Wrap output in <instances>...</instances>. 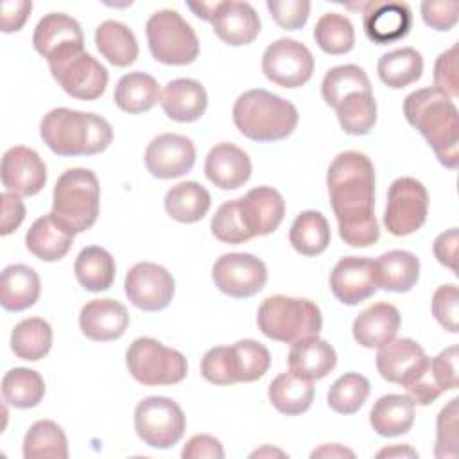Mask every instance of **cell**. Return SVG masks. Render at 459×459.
<instances>
[{
	"mask_svg": "<svg viewBox=\"0 0 459 459\" xmlns=\"http://www.w3.org/2000/svg\"><path fill=\"white\" fill-rule=\"evenodd\" d=\"M131 377L143 385H172L186 377L188 364L181 351L163 346L152 337L134 339L126 351Z\"/></svg>",
	"mask_w": 459,
	"mask_h": 459,
	"instance_id": "ba28073f",
	"label": "cell"
},
{
	"mask_svg": "<svg viewBox=\"0 0 459 459\" xmlns=\"http://www.w3.org/2000/svg\"><path fill=\"white\" fill-rule=\"evenodd\" d=\"M39 134L57 156H93L106 151L113 140L106 118L68 108L50 109L39 124Z\"/></svg>",
	"mask_w": 459,
	"mask_h": 459,
	"instance_id": "3957f363",
	"label": "cell"
},
{
	"mask_svg": "<svg viewBox=\"0 0 459 459\" xmlns=\"http://www.w3.org/2000/svg\"><path fill=\"white\" fill-rule=\"evenodd\" d=\"M165 212L178 222L194 224L201 221L212 204L210 192L197 181H181L165 194Z\"/></svg>",
	"mask_w": 459,
	"mask_h": 459,
	"instance_id": "d6a6232c",
	"label": "cell"
},
{
	"mask_svg": "<svg viewBox=\"0 0 459 459\" xmlns=\"http://www.w3.org/2000/svg\"><path fill=\"white\" fill-rule=\"evenodd\" d=\"M41 283L38 273L25 264H13L0 276V305L9 312H22L39 298Z\"/></svg>",
	"mask_w": 459,
	"mask_h": 459,
	"instance_id": "f546056e",
	"label": "cell"
},
{
	"mask_svg": "<svg viewBox=\"0 0 459 459\" xmlns=\"http://www.w3.org/2000/svg\"><path fill=\"white\" fill-rule=\"evenodd\" d=\"M238 199L240 213L251 237H264L278 230L285 215V201L278 190L256 186Z\"/></svg>",
	"mask_w": 459,
	"mask_h": 459,
	"instance_id": "7402d4cb",
	"label": "cell"
},
{
	"mask_svg": "<svg viewBox=\"0 0 459 459\" xmlns=\"http://www.w3.org/2000/svg\"><path fill=\"white\" fill-rule=\"evenodd\" d=\"M124 290L136 308L158 312L167 308L174 298V278L163 265L138 262L127 271Z\"/></svg>",
	"mask_w": 459,
	"mask_h": 459,
	"instance_id": "5bb4252c",
	"label": "cell"
},
{
	"mask_svg": "<svg viewBox=\"0 0 459 459\" xmlns=\"http://www.w3.org/2000/svg\"><path fill=\"white\" fill-rule=\"evenodd\" d=\"M377 72L385 86L400 90L416 82L421 77L423 57L416 48L402 47L380 56L377 63Z\"/></svg>",
	"mask_w": 459,
	"mask_h": 459,
	"instance_id": "8d00e7d4",
	"label": "cell"
},
{
	"mask_svg": "<svg viewBox=\"0 0 459 459\" xmlns=\"http://www.w3.org/2000/svg\"><path fill=\"white\" fill-rule=\"evenodd\" d=\"M115 260L100 246H88L81 249L75 258L74 273L82 289L90 292H102L113 285L115 280Z\"/></svg>",
	"mask_w": 459,
	"mask_h": 459,
	"instance_id": "d590c367",
	"label": "cell"
},
{
	"mask_svg": "<svg viewBox=\"0 0 459 459\" xmlns=\"http://www.w3.org/2000/svg\"><path fill=\"white\" fill-rule=\"evenodd\" d=\"M160 97L161 91L158 81L145 72H129L122 75L113 93L115 104L129 115L149 111L158 104Z\"/></svg>",
	"mask_w": 459,
	"mask_h": 459,
	"instance_id": "1f68e13d",
	"label": "cell"
},
{
	"mask_svg": "<svg viewBox=\"0 0 459 459\" xmlns=\"http://www.w3.org/2000/svg\"><path fill=\"white\" fill-rule=\"evenodd\" d=\"M2 199V226H0V235H9L13 233L25 219V204L20 199L18 194L13 192H4L0 195Z\"/></svg>",
	"mask_w": 459,
	"mask_h": 459,
	"instance_id": "680465c9",
	"label": "cell"
},
{
	"mask_svg": "<svg viewBox=\"0 0 459 459\" xmlns=\"http://www.w3.org/2000/svg\"><path fill=\"white\" fill-rule=\"evenodd\" d=\"M330 238H332V233H330L328 221L321 212H316V210L301 212L294 219L289 231L290 246L305 256L321 255L328 247Z\"/></svg>",
	"mask_w": 459,
	"mask_h": 459,
	"instance_id": "74e56055",
	"label": "cell"
},
{
	"mask_svg": "<svg viewBox=\"0 0 459 459\" xmlns=\"http://www.w3.org/2000/svg\"><path fill=\"white\" fill-rule=\"evenodd\" d=\"M457 57H459V45L455 43L448 50L441 52L434 65V88L443 91L450 99H455L459 95Z\"/></svg>",
	"mask_w": 459,
	"mask_h": 459,
	"instance_id": "f907efd6",
	"label": "cell"
},
{
	"mask_svg": "<svg viewBox=\"0 0 459 459\" xmlns=\"http://www.w3.org/2000/svg\"><path fill=\"white\" fill-rule=\"evenodd\" d=\"M273 20L285 30H299L310 14L308 0H267Z\"/></svg>",
	"mask_w": 459,
	"mask_h": 459,
	"instance_id": "681fc988",
	"label": "cell"
},
{
	"mask_svg": "<svg viewBox=\"0 0 459 459\" xmlns=\"http://www.w3.org/2000/svg\"><path fill=\"white\" fill-rule=\"evenodd\" d=\"M79 326L91 341H115L126 333L129 326V314L117 299H91L79 312Z\"/></svg>",
	"mask_w": 459,
	"mask_h": 459,
	"instance_id": "603a6c76",
	"label": "cell"
},
{
	"mask_svg": "<svg viewBox=\"0 0 459 459\" xmlns=\"http://www.w3.org/2000/svg\"><path fill=\"white\" fill-rule=\"evenodd\" d=\"M430 368L434 378L441 391H450L457 387V346H450L430 359Z\"/></svg>",
	"mask_w": 459,
	"mask_h": 459,
	"instance_id": "11a10c76",
	"label": "cell"
},
{
	"mask_svg": "<svg viewBox=\"0 0 459 459\" xmlns=\"http://www.w3.org/2000/svg\"><path fill=\"white\" fill-rule=\"evenodd\" d=\"M195 147L190 138L176 133H163L151 140L145 149V167L158 179H174L192 170Z\"/></svg>",
	"mask_w": 459,
	"mask_h": 459,
	"instance_id": "9a60e30c",
	"label": "cell"
},
{
	"mask_svg": "<svg viewBox=\"0 0 459 459\" xmlns=\"http://www.w3.org/2000/svg\"><path fill=\"white\" fill-rule=\"evenodd\" d=\"M409 393V398L412 400L414 405H429L434 400L439 398L443 393L441 387L437 385L432 368H430V359L425 362V366L420 369V373L403 385Z\"/></svg>",
	"mask_w": 459,
	"mask_h": 459,
	"instance_id": "db71d44e",
	"label": "cell"
},
{
	"mask_svg": "<svg viewBox=\"0 0 459 459\" xmlns=\"http://www.w3.org/2000/svg\"><path fill=\"white\" fill-rule=\"evenodd\" d=\"M369 423L378 436H402L414 423V403L405 394H384L375 402L369 412Z\"/></svg>",
	"mask_w": 459,
	"mask_h": 459,
	"instance_id": "4dcf8cb0",
	"label": "cell"
},
{
	"mask_svg": "<svg viewBox=\"0 0 459 459\" xmlns=\"http://www.w3.org/2000/svg\"><path fill=\"white\" fill-rule=\"evenodd\" d=\"M264 75L281 88H299L312 77V52L299 41L281 38L273 41L262 56Z\"/></svg>",
	"mask_w": 459,
	"mask_h": 459,
	"instance_id": "7c38bea8",
	"label": "cell"
},
{
	"mask_svg": "<svg viewBox=\"0 0 459 459\" xmlns=\"http://www.w3.org/2000/svg\"><path fill=\"white\" fill-rule=\"evenodd\" d=\"M400 312L391 303H375L353 321V339L364 348H380L394 339L400 328Z\"/></svg>",
	"mask_w": 459,
	"mask_h": 459,
	"instance_id": "4316f807",
	"label": "cell"
},
{
	"mask_svg": "<svg viewBox=\"0 0 459 459\" xmlns=\"http://www.w3.org/2000/svg\"><path fill=\"white\" fill-rule=\"evenodd\" d=\"M190 11H194V14L204 22H210L215 9H217V2H188L186 4Z\"/></svg>",
	"mask_w": 459,
	"mask_h": 459,
	"instance_id": "6125c7cd",
	"label": "cell"
},
{
	"mask_svg": "<svg viewBox=\"0 0 459 459\" xmlns=\"http://www.w3.org/2000/svg\"><path fill=\"white\" fill-rule=\"evenodd\" d=\"M418 457V452L412 450L409 445H396V446H389L384 448L377 454V457Z\"/></svg>",
	"mask_w": 459,
	"mask_h": 459,
	"instance_id": "be15d7a7",
	"label": "cell"
},
{
	"mask_svg": "<svg viewBox=\"0 0 459 459\" xmlns=\"http://www.w3.org/2000/svg\"><path fill=\"white\" fill-rule=\"evenodd\" d=\"M429 212L427 188L414 178H398L387 192L384 224L394 237H405L418 231Z\"/></svg>",
	"mask_w": 459,
	"mask_h": 459,
	"instance_id": "8fae6325",
	"label": "cell"
},
{
	"mask_svg": "<svg viewBox=\"0 0 459 459\" xmlns=\"http://www.w3.org/2000/svg\"><path fill=\"white\" fill-rule=\"evenodd\" d=\"M2 14H0V27L2 32H16L20 30L30 11H32V2L30 0H4L2 2Z\"/></svg>",
	"mask_w": 459,
	"mask_h": 459,
	"instance_id": "6f0895ef",
	"label": "cell"
},
{
	"mask_svg": "<svg viewBox=\"0 0 459 459\" xmlns=\"http://www.w3.org/2000/svg\"><path fill=\"white\" fill-rule=\"evenodd\" d=\"M52 348V328L41 317L22 319L11 333L13 353L29 362L43 359Z\"/></svg>",
	"mask_w": 459,
	"mask_h": 459,
	"instance_id": "ab89813d",
	"label": "cell"
},
{
	"mask_svg": "<svg viewBox=\"0 0 459 459\" xmlns=\"http://www.w3.org/2000/svg\"><path fill=\"white\" fill-rule=\"evenodd\" d=\"M100 206V186L93 170L68 169L65 170L52 192V215L70 231L82 233L90 230Z\"/></svg>",
	"mask_w": 459,
	"mask_h": 459,
	"instance_id": "5b68a950",
	"label": "cell"
},
{
	"mask_svg": "<svg viewBox=\"0 0 459 459\" xmlns=\"http://www.w3.org/2000/svg\"><path fill=\"white\" fill-rule=\"evenodd\" d=\"M457 301L459 292L454 283L437 287L432 296V316L450 333H457Z\"/></svg>",
	"mask_w": 459,
	"mask_h": 459,
	"instance_id": "816d5d0a",
	"label": "cell"
},
{
	"mask_svg": "<svg viewBox=\"0 0 459 459\" xmlns=\"http://www.w3.org/2000/svg\"><path fill=\"white\" fill-rule=\"evenodd\" d=\"M355 454L337 443L332 445H323L321 448L312 452V457H353Z\"/></svg>",
	"mask_w": 459,
	"mask_h": 459,
	"instance_id": "94428289",
	"label": "cell"
},
{
	"mask_svg": "<svg viewBox=\"0 0 459 459\" xmlns=\"http://www.w3.org/2000/svg\"><path fill=\"white\" fill-rule=\"evenodd\" d=\"M330 290L344 305H357L377 290L375 265L366 256H344L330 273Z\"/></svg>",
	"mask_w": 459,
	"mask_h": 459,
	"instance_id": "ac0fdd59",
	"label": "cell"
},
{
	"mask_svg": "<svg viewBox=\"0 0 459 459\" xmlns=\"http://www.w3.org/2000/svg\"><path fill=\"white\" fill-rule=\"evenodd\" d=\"M32 45L47 61L74 48H84L82 29L77 20L65 13L45 14L32 34Z\"/></svg>",
	"mask_w": 459,
	"mask_h": 459,
	"instance_id": "ffe728a7",
	"label": "cell"
},
{
	"mask_svg": "<svg viewBox=\"0 0 459 459\" xmlns=\"http://www.w3.org/2000/svg\"><path fill=\"white\" fill-rule=\"evenodd\" d=\"M317 47L330 56H342L355 45V30L351 22L339 13L323 14L314 27Z\"/></svg>",
	"mask_w": 459,
	"mask_h": 459,
	"instance_id": "f6af8a7d",
	"label": "cell"
},
{
	"mask_svg": "<svg viewBox=\"0 0 459 459\" xmlns=\"http://www.w3.org/2000/svg\"><path fill=\"white\" fill-rule=\"evenodd\" d=\"M204 174L221 190H235L249 179L251 160L240 147L222 142L210 149L204 161Z\"/></svg>",
	"mask_w": 459,
	"mask_h": 459,
	"instance_id": "cb8c5ba5",
	"label": "cell"
},
{
	"mask_svg": "<svg viewBox=\"0 0 459 459\" xmlns=\"http://www.w3.org/2000/svg\"><path fill=\"white\" fill-rule=\"evenodd\" d=\"M145 34L152 57L163 65L185 66L199 56L197 34L178 11L161 9L151 14Z\"/></svg>",
	"mask_w": 459,
	"mask_h": 459,
	"instance_id": "52a82bcc",
	"label": "cell"
},
{
	"mask_svg": "<svg viewBox=\"0 0 459 459\" xmlns=\"http://www.w3.org/2000/svg\"><path fill=\"white\" fill-rule=\"evenodd\" d=\"M403 115L432 147L439 163L452 170L457 169L459 117L454 100L434 86L421 88L405 97Z\"/></svg>",
	"mask_w": 459,
	"mask_h": 459,
	"instance_id": "7a4b0ae2",
	"label": "cell"
},
{
	"mask_svg": "<svg viewBox=\"0 0 459 459\" xmlns=\"http://www.w3.org/2000/svg\"><path fill=\"white\" fill-rule=\"evenodd\" d=\"M371 90L369 77L357 65H339L330 68L321 82L323 100L333 109L337 104L353 91H368Z\"/></svg>",
	"mask_w": 459,
	"mask_h": 459,
	"instance_id": "ee69618b",
	"label": "cell"
},
{
	"mask_svg": "<svg viewBox=\"0 0 459 459\" xmlns=\"http://www.w3.org/2000/svg\"><path fill=\"white\" fill-rule=\"evenodd\" d=\"M299 115L292 102L264 88L238 95L233 104V122L237 129L253 142H278L290 136Z\"/></svg>",
	"mask_w": 459,
	"mask_h": 459,
	"instance_id": "277c9868",
	"label": "cell"
},
{
	"mask_svg": "<svg viewBox=\"0 0 459 459\" xmlns=\"http://www.w3.org/2000/svg\"><path fill=\"white\" fill-rule=\"evenodd\" d=\"M341 129L351 136L368 134L377 122V102L373 91H353L335 108Z\"/></svg>",
	"mask_w": 459,
	"mask_h": 459,
	"instance_id": "60d3db41",
	"label": "cell"
},
{
	"mask_svg": "<svg viewBox=\"0 0 459 459\" xmlns=\"http://www.w3.org/2000/svg\"><path fill=\"white\" fill-rule=\"evenodd\" d=\"M369 394V380L359 373H344L328 389L326 400L332 411L339 414H355Z\"/></svg>",
	"mask_w": 459,
	"mask_h": 459,
	"instance_id": "bcb514c9",
	"label": "cell"
},
{
	"mask_svg": "<svg viewBox=\"0 0 459 459\" xmlns=\"http://www.w3.org/2000/svg\"><path fill=\"white\" fill-rule=\"evenodd\" d=\"M210 228L213 237L226 244H242L253 238L240 213V199L222 203L212 217Z\"/></svg>",
	"mask_w": 459,
	"mask_h": 459,
	"instance_id": "7dc6e473",
	"label": "cell"
},
{
	"mask_svg": "<svg viewBox=\"0 0 459 459\" xmlns=\"http://www.w3.org/2000/svg\"><path fill=\"white\" fill-rule=\"evenodd\" d=\"M4 402L16 409L36 407L45 396V382L34 369L14 368L2 378Z\"/></svg>",
	"mask_w": 459,
	"mask_h": 459,
	"instance_id": "7bdbcfd3",
	"label": "cell"
},
{
	"mask_svg": "<svg viewBox=\"0 0 459 459\" xmlns=\"http://www.w3.org/2000/svg\"><path fill=\"white\" fill-rule=\"evenodd\" d=\"M217 38L231 47L249 45L260 34V16L247 2L224 0L217 2V9L210 20Z\"/></svg>",
	"mask_w": 459,
	"mask_h": 459,
	"instance_id": "d6986e66",
	"label": "cell"
},
{
	"mask_svg": "<svg viewBox=\"0 0 459 459\" xmlns=\"http://www.w3.org/2000/svg\"><path fill=\"white\" fill-rule=\"evenodd\" d=\"M314 384L299 378L290 371L280 373L269 384V400L273 407L287 416H298L310 409L314 402Z\"/></svg>",
	"mask_w": 459,
	"mask_h": 459,
	"instance_id": "e575fe53",
	"label": "cell"
},
{
	"mask_svg": "<svg viewBox=\"0 0 459 459\" xmlns=\"http://www.w3.org/2000/svg\"><path fill=\"white\" fill-rule=\"evenodd\" d=\"M256 325L265 337L292 344L317 335L323 326V317L314 301L276 294L265 298L258 307Z\"/></svg>",
	"mask_w": 459,
	"mask_h": 459,
	"instance_id": "8992f818",
	"label": "cell"
},
{
	"mask_svg": "<svg viewBox=\"0 0 459 459\" xmlns=\"http://www.w3.org/2000/svg\"><path fill=\"white\" fill-rule=\"evenodd\" d=\"M271 454H273V455H274V454H278V455H285V454H283V452H280V450H274V448L265 446V448H262V450L253 452V454H251V457H256V455H258V457H262V455H271Z\"/></svg>",
	"mask_w": 459,
	"mask_h": 459,
	"instance_id": "e7e4bbea",
	"label": "cell"
},
{
	"mask_svg": "<svg viewBox=\"0 0 459 459\" xmlns=\"http://www.w3.org/2000/svg\"><path fill=\"white\" fill-rule=\"evenodd\" d=\"M186 418L167 396H147L134 409V430L152 448H170L185 434Z\"/></svg>",
	"mask_w": 459,
	"mask_h": 459,
	"instance_id": "30bf717a",
	"label": "cell"
},
{
	"mask_svg": "<svg viewBox=\"0 0 459 459\" xmlns=\"http://www.w3.org/2000/svg\"><path fill=\"white\" fill-rule=\"evenodd\" d=\"M23 457H68V441L63 429L52 420H39L30 425L23 437Z\"/></svg>",
	"mask_w": 459,
	"mask_h": 459,
	"instance_id": "b9f144b4",
	"label": "cell"
},
{
	"mask_svg": "<svg viewBox=\"0 0 459 459\" xmlns=\"http://www.w3.org/2000/svg\"><path fill=\"white\" fill-rule=\"evenodd\" d=\"M0 178L7 192L30 197L45 186L47 165L36 151L14 145L2 156Z\"/></svg>",
	"mask_w": 459,
	"mask_h": 459,
	"instance_id": "2e32d148",
	"label": "cell"
},
{
	"mask_svg": "<svg viewBox=\"0 0 459 459\" xmlns=\"http://www.w3.org/2000/svg\"><path fill=\"white\" fill-rule=\"evenodd\" d=\"M457 242H459V233L457 228H450L445 233L437 235L434 240V256L437 262L454 273L457 271Z\"/></svg>",
	"mask_w": 459,
	"mask_h": 459,
	"instance_id": "91938a15",
	"label": "cell"
},
{
	"mask_svg": "<svg viewBox=\"0 0 459 459\" xmlns=\"http://www.w3.org/2000/svg\"><path fill=\"white\" fill-rule=\"evenodd\" d=\"M75 233L65 228L52 213L32 222L25 235L27 249L43 262L61 260L72 247Z\"/></svg>",
	"mask_w": 459,
	"mask_h": 459,
	"instance_id": "83f0119b",
	"label": "cell"
},
{
	"mask_svg": "<svg viewBox=\"0 0 459 459\" xmlns=\"http://www.w3.org/2000/svg\"><path fill=\"white\" fill-rule=\"evenodd\" d=\"M54 81L74 99L95 100L108 86V70L84 48H74L47 61Z\"/></svg>",
	"mask_w": 459,
	"mask_h": 459,
	"instance_id": "9c48e42d",
	"label": "cell"
},
{
	"mask_svg": "<svg viewBox=\"0 0 459 459\" xmlns=\"http://www.w3.org/2000/svg\"><path fill=\"white\" fill-rule=\"evenodd\" d=\"M423 23L434 30H450L457 23L459 4L455 0H425L421 2Z\"/></svg>",
	"mask_w": 459,
	"mask_h": 459,
	"instance_id": "f5cc1de1",
	"label": "cell"
},
{
	"mask_svg": "<svg viewBox=\"0 0 459 459\" xmlns=\"http://www.w3.org/2000/svg\"><path fill=\"white\" fill-rule=\"evenodd\" d=\"M165 115L174 122H195L208 106L204 86L194 79H174L167 82L160 97Z\"/></svg>",
	"mask_w": 459,
	"mask_h": 459,
	"instance_id": "d4e9b609",
	"label": "cell"
},
{
	"mask_svg": "<svg viewBox=\"0 0 459 459\" xmlns=\"http://www.w3.org/2000/svg\"><path fill=\"white\" fill-rule=\"evenodd\" d=\"M362 25L366 36L377 45L405 38L412 27V11L405 2L373 0L364 5Z\"/></svg>",
	"mask_w": 459,
	"mask_h": 459,
	"instance_id": "e0dca14e",
	"label": "cell"
},
{
	"mask_svg": "<svg viewBox=\"0 0 459 459\" xmlns=\"http://www.w3.org/2000/svg\"><path fill=\"white\" fill-rule=\"evenodd\" d=\"M457 403L459 398H452L437 416L434 455L439 459L457 455Z\"/></svg>",
	"mask_w": 459,
	"mask_h": 459,
	"instance_id": "c3c4849f",
	"label": "cell"
},
{
	"mask_svg": "<svg viewBox=\"0 0 459 459\" xmlns=\"http://www.w3.org/2000/svg\"><path fill=\"white\" fill-rule=\"evenodd\" d=\"M429 357L412 339H393L378 348L377 369L387 382L405 385L425 366Z\"/></svg>",
	"mask_w": 459,
	"mask_h": 459,
	"instance_id": "44dd1931",
	"label": "cell"
},
{
	"mask_svg": "<svg viewBox=\"0 0 459 459\" xmlns=\"http://www.w3.org/2000/svg\"><path fill=\"white\" fill-rule=\"evenodd\" d=\"M183 459H222L224 450L219 439L208 434H195L192 436L181 452Z\"/></svg>",
	"mask_w": 459,
	"mask_h": 459,
	"instance_id": "9f6ffc18",
	"label": "cell"
},
{
	"mask_svg": "<svg viewBox=\"0 0 459 459\" xmlns=\"http://www.w3.org/2000/svg\"><path fill=\"white\" fill-rule=\"evenodd\" d=\"M377 287L389 292H407L420 278V260L414 253L391 249L373 260Z\"/></svg>",
	"mask_w": 459,
	"mask_h": 459,
	"instance_id": "f1b7e54d",
	"label": "cell"
},
{
	"mask_svg": "<svg viewBox=\"0 0 459 459\" xmlns=\"http://www.w3.org/2000/svg\"><path fill=\"white\" fill-rule=\"evenodd\" d=\"M289 371L305 380L325 378L337 364V353L326 341L317 335L292 342L287 357Z\"/></svg>",
	"mask_w": 459,
	"mask_h": 459,
	"instance_id": "484cf974",
	"label": "cell"
},
{
	"mask_svg": "<svg viewBox=\"0 0 459 459\" xmlns=\"http://www.w3.org/2000/svg\"><path fill=\"white\" fill-rule=\"evenodd\" d=\"M215 287L231 298H251L258 294L267 281L265 264L249 253H226L212 267Z\"/></svg>",
	"mask_w": 459,
	"mask_h": 459,
	"instance_id": "4fadbf2b",
	"label": "cell"
},
{
	"mask_svg": "<svg viewBox=\"0 0 459 459\" xmlns=\"http://www.w3.org/2000/svg\"><path fill=\"white\" fill-rule=\"evenodd\" d=\"M95 45L113 66H129L138 57V43L133 30L117 20H106L97 27Z\"/></svg>",
	"mask_w": 459,
	"mask_h": 459,
	"instance_id": "836d02e7",
	"label": "cell"
},
{
	"mask_svg": "<svg viewBox=\"0 0 459 459\" xmlns=\"http://www.w3.org/2000/svg\"><path fill=\"white\" fill-rule=\"evenodd\" d=\"M228 360L233 384L255 382L267 373L271 366V353L262 342L242 339L228 346Z\"/></svg>",
	"mask_w": 459,
	"mask_h": 459,
	"instance_id": "f35d334b",
	"label": "cell"
},
{
	"mask_svg": "<svg viewBox=\"0 0 459 459\" xmlns=\"http://www.w3.org/2000/svg\"><path fill=\"white\" fill-rule=\"evenodd\" d=\"M330 204L339 224V237L351 247H368L380 238L375 219V169L359 151L333 158L326 172Z\"/></svg>",
	"mask_w": 459,
	"mask_h": 459,
	"instance_id": "6da1fadb",
	"label": "cell"
}]
</instances>
